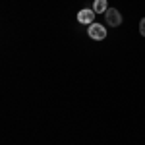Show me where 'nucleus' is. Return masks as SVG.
I'll use <instances>...</instances> for the list:
<instances>
[{"mask_svg":"<svg viewBox=\"0 0 145 145\" xmlns=\"http://www.w3.org/2000/svg\"><path fill=\"white\" fill-rule=\"evenodd\" d=\"M105 22L108 23L110 27H120V23H122V14L116 10V8H108V10L105 12Z\"/></svg>","mask_w":145,"mask_h":145,"instance_id":"obj_2","label":"nucleus"},{"mask_svg":"<svg viewBox=\"0 0 145 145\" xmlns=\"http://www.w3.org/2000/svg\"><path fill=\"white\" fill-rule=\"evenodd\" d=\"M78 22L79 23H85V25H91V23H95V10L93 8H83V10L78 12Z\"/></svg>","mask_w":145,"mask_h":145,"instance_id":"obj_3","label":"nucleus"},{"mask_svg":"<svg viewBox=\"0 0 145 145\" xmlns=\"http://www.w3.org/2000/svg\"><path fill=\"white\" fill-rule=\"evenodd\" d=\"M87 35L93 41H105L106 39V27L101 25V23H91L89 29H87Z\"/></svg>","mask_w":145,"mask_h":145,"instance_id":"obj_1","label":"nucleus"},{"mask_svg":"<svg viewBox=\"0 0 145 145\" xmlns=\"http://www.w3.org/2000/svg\"><path fill=\"white\" fill-rule=\"evenodd\" d=\"M93 10H95V14H105L108 10V2L106 0H95L93 2Z\"/></svg>","mask_w":145,"mask_h":145,"instance_id":"obj_4","label":"nucleus"},{"mask_svg":"<svg viewBox=\"0 0 145 145\" xmlns=\"http://www.w3.org/2000/svg\"><path fill=\"white\" fill-rule=\"evenodd\" d=\"M139 33H141V35L145 37V18L141 20V22H139Z\"/></svg>","mask_w":145,"mask_h":145,"instance_id":"obj_5","label":"nucleus"}]
</instances>
